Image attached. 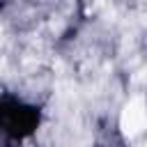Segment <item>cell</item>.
Wrapping results in <instances>:
<instances>
[{
	"instance_id": "7a4b0ae2",
	"label": "cell",
	"mask_w": 147,
	"mask_h": 147,
	"mask_svg": "<svg viewBox=\"0 0 147 147\" xmlns=\"http://www.w3.org/2000/svg\"><path fill=\"white\" fill-rule=\"evenodd\" d=\"M142 147H147V145H142Z\"/></svg>"
},
{
	"instance_id": "6da1fadb",
	"label": "cell",
	"mask_w": 147,
	"mask_h": 147,
	"mask_svg": "<svg viewBox=\"0 0 147 147\" xmlns=\"http://www.w3.org/2000/svg\"><path fill=\"white\" fill-rule=\"evenodd\" d=\"M119 126L129 138H133L140 131H145V126H147V106H145V101L140 96L131 99L124 106L122 117H119Z\"/></svg>"
}]
</instances>
